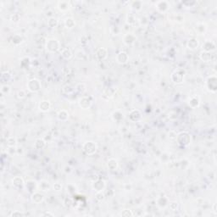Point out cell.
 Wrapping results in <instances>:
<instances>
[{
	"label": "cell",
	"mask_w": 217,
	"mask_h": 217,
	"mask_svg": "<svg viewBox=\"0 0 217 217\" xmlns=\"http://www.w3.org/2000/svg\"><path fill=\"white\" fill-rule=\"evenodd\" d=\"M93 189L95 190L96 192H101L104 191L106 187V182L103 179H97L93 181V182L92 184Z\"/></svg>",
	"instance_id": "ba28073f"
},
{
	"label": "cell",
	"mask_w": 217,
	"mask_h": 217,
	"mask_svg": "<svg viewBox=\"0 0 217 217\" xmlns=\"http://www.w3.org/2000/svg\"><path fill=\"white\" fill-rule=\"evenodd\" d=\"M46 146V142L43 138H38L34 143V148L36 149H43Z\"/></svg>",
	"instance_id": "83f0119b"
},
{
	"label": "cell",
	"mask_w": 217,
	"mask_h": 217,
	"mask_svg": "<svg viewBox=\"0 0 217 217\" xmlns=\"http://www.w3.org/2000/svg\"><path fill=\"white\" fill-rule=\"evenodd\" d=\"M136 39H137V38H136V36H135L134 34L127 33L124 36V38H123V42H124L127 45H132L135 43Z\"/></svg>",
	"instance_id": "ac0fdd59"
},
{
	"label": "cell",
	"mask_w": 217,
	"mask_h": 217,
	"mask_svg": "<svg viewBox=\"0 0 217 217\" xmlns=\"http://www.w3.org/2000/svg\"><path fill=\"white\" fill-rule=\"evenodd\" d=\"M30 63H31V61H30V58H29V57H25V58H23L22 60H21V66L22 67H26Z\"/></svg>",
	"instance_id": "bcb514c9"
},
{
	"label": "cell",
	"mask_w": 217,
	"mask_h": 217,
	"mask_svg": "<svg viewBox=\"0 0 217 217\" xmlns=\"http://www.w3.org/2000/svg\"><path fill=\"white\" fill-rule=\"evenodd\" d=\"M131 7L135 10H140L143 7V2L139 1V0H136V1H132L131 3Z\"/></svg>",
	"instance_id": "1f68e13d"
},
{
	"label": "cell",
	"mask_w": 217,
	"mask_h": 217,
	"mask_svg": "<svg viewBox=\"0 0 217 217\" xmlns=\"http://www.w3.org/2000/svg\"><path fill=\"white\" fill-rule=\"evenodd\" d=\"M196 30L199 34H204L205 33L206 30H207V26H206L205 24H204V23H199V24H197Z\"/></svg>",
	"instance_id": "e575fe53"
},
{
	"label": "cell",
	"mask_w": 217,
	"mask_h": 217,
	"mask_svg": "<svg viewBox=\"0 0 217 217\" xmlns=\"http://www.w3.org/2000/svg\"><path fill=\"white\" fill-rule=\"evenodd\" d=\"M7 153L9 154V155H14V154H16V148L15 147H8Z\"/></svg>",
	"instance_id": "7dc6e473"
},
{
	"label": "cell",
	"mask_w": 217,
	"mask_h": 217,
	"mask_svg": "<svg viewBox=\"0 0 217 217\" xmlns=\"http://www.w3.org/2000/svg\"><path fill=\"white\" fill-rule=\"evenodd\" d=\"M206 86L209 91L216 93L217 90V77L216 76H210L206 80Z\"/></svg>",
	"instance_id": "8992f818"
},
{
	"label": "cell",
	"mask_w": 217,
	"mask_h": 217,
	"mask_svg": "<svg viewBox=\"0 0 217 217\" xmlns=\"http://www.w3.org/2000/svg\"><path fill=\"white\" fill-rule=\"evenodd\" d=\"M96 57L99 60H104L108 57V50L105 48H99L96 51Z\"/></svg>",
	"instance_id": "8fae6325"
},
{
	"label": "cell",
	"mask_w": 217,
	"mask_h": 217,
	"mask_svg": "<svg viewBox=\"0 0 217 217\" xmlns=\"http://www.w3.org/2000/svg\"><path fill=\"white\" fill-rule=\"evenodd\" d=\"M11 217H15V216H24V214L21 213V212L18 211V210H15V211L12 212L11 214L10 215Z\"/></svg>",
	"instance_id": "f907efd6"
},
{
	"label": "cell",
	"mask_w": 217,
	"mask_h": 217,
	"mask_svg": "<svg viewBox=\"0 0 217 217\" xmlns=\"http://www.w3.org/2000/svg\"><path fill=\"white\" fill-rule=\"evenodd\" d=\"M95 199L99 201V202H102V201L104 200V199H105V194H104V191H101V192H96Z\"/></svg>",
	"instance_id": "60d3db41"
},
{
	"label": "cell",
	"mask_w": 217,
	"mask_h": 217,
	"mask_svg": "<svg viewBox=\"0 0 217 217\" xmlns=\"http://www.w3.org/2000/svg\"><path fill=\"white\" fill-rule=\"evenodd\" d=\"M38 188L40 191H43V192L49 191L51 188L50 183L48 181H46V180H42L38 183Z\"/></svg>",
	"instance_id": "e0dca14e"
},
{
	"label": "cell",
	"mask_w": 217,
	"mask_h": 217,
	"mask_svg": "<svg viewBox=\"0 0 217 217\" xmlns=\"http://www.w3.org/2000/svg\"><path fill=\"white\" fill-rule=\"evenodd\" d=\"M176 140H177V144L182 146V147H186L191 143L192 138H191V135L188 132H181L180 133L177 135Z\"/></svg>",
	"instance_id": "6da1fadb"
},
{
	"label": "cell",
	"mask_w": 217,
	"mask_h": 217,
	"mask_svg": "<svg viewBox=\"0 0 217 217\" xmlns=\"http://www.w3.org/2000/svg\"><path fill=\"white\" fill-rule=\"evenodd\" d=\"M46 50L49 53H56L60 49V43L56 38L48 39L45 44Z\"/></svg>",
	"instance_id": "3957f363"
},
{
	"label": "cell",
	"mask_w": 217,
	"mask_h": 217,
	"mask_svg": "<svg viewBox=\"0 0 217 217\" xmlns=\"http://www.w3.org/2000/svg\"><path fill=\"white\" fill-rule=\"evenodd\" d=\"M199 58L202 61L204 62H210L213 59V54L210 52H206V51H202L199 54Z\"/></svg>",
	"instance_id": "7402d4cb"
},
{
	"label": "cell",
	"mask_w": 217,
	"mask_h": 217,
	"mask_svg": "<svg viewBox=\"0 0 217 217\" xmlns=\"http://www.w3.org/2000/svg\"><path fill=\"white\" fill-rule=\"evenodd\" d=\"M121 216L125 217H129V216H133L134 214L132 212V210H124L121 212Z\"/></svg>",
	"instance_id": "f6af8a7d"
},
{
	"label": "cell",
	"mask_w": 217,
	"mask_h": 217,
	"mask_svg": "<svg viewBox=\"0 0 217 217\" xmlns=\"http://www.w3.org/2000/svg\"><path fill=\"white\" fill-rule=\"evenodd\" d=\"M39 110L42 112H48L51 108V104L49 100H42L39 103Z\"/></svg>",
	"instance_id": "d6986e66"
},
{
	"label": "cell",
	"mask_w": 217,
	"mask_h": 217,
	"mask_svg": "<svg viewBox=\"0 0 217 217\" xmlns=\"http://www.w3.org/2000/svg\"><path fill=\"white\" fill-rule=\"evenodd\" d=\"M43 216H54V215L52 214V213H50V212H44L43 215H42Z\"/></svg>",
	"instance_id": "816d5d0a"
},
{
	"label": "cell",
	"mask_w": 217,
	"mask_h": 217,
	"mask_svg": "<svg viewBox=\"0 0 217 217\" xmlns=\"http://www.w3.org/2000/svg\"><path fill=\"white\" fill-rule=\"evenodd\" d=\"M6 143H7V146L8 147H15L17 144V141L16 138L15 137H9L7 139H6Z\"/></svg>",
	"instance_id": "d6a6232c"
},
{
	"label": "cell",
	"mask_w": 217,
	"mask_h": 217,
	"mask_svg": "<svg viewBox=\"0 0 217 217\" xmlns=\"http://www.w3.org/2000/svg\"><path fill=\"white\" fill-rule=\"evenodd\" d=\"M127 23L130 26H132L136 23V17L133 14H127Z\"/></svg>",
	"instance_id": "f35d334b"
},
{
	"label": "cell",
	"mask_w": 217,
	"mask_h": 217,
	"mask_svg": "<svg viewBox=\"0 0 217 217\" xmlns=\"http://www.w3.org/2000/svg\"><path fill=\"white\" fill-rule=\"evenodd\" d=\"M188 104L193 109L198 108L199 106V104H200L199 97H198V96H193V97H191L189 99V100H188Z\"/></svg>",
	"instance_id": "44dd1931"
},
{
	"label": "cell",
	"mask_w": 217,
	"mask_h": 217,
	"mask_svg": "<svg viewBox=\"0 0 217 217\" xmlns=\"http://www.w3.org/2000/svg\"><path fill=\"white\" fill-rule=\"evenodd\" d=\"M20 15L19 14H13L11 15V21H14V22H18L19 21H20Z\"/></svg>",
	"instance_id": "c3c4849f"
},
{
	"label": "cell",
	"mask_w": 217,
	"mask_h": 217,
	"mask_svg": "<svg viewBox=\"0 0 217 217\" xmlns=\"http://www.w3.org/2000/svg\"><path fill=\"white\" fill-rule=\"evenodd\" d=\"M53 188H54V189L55 190V191L60 192V191H61L62 190V185L61 183H60V182H56V183L54 184Z\"/></svg>",
	"instance_id": "681fc988"
},
{
	"label": "cell",
	"mask_w": 217,
	"mask_h": 217,
	"mask_svg": "<svg viewBox=\"0 0 217 217\" xmlns=\"http://www.w3.org/2000/svg\"><path fill=\"white\" fill-rule=\"evenodd\" d=\"M25 188L30 193H34L35 190L38 188V183L34 180H28L25 182Z\"/></svg>",
	"instance_id": "7c38bea8"
},
{
	"label": "cell",
	"mask_w": 217,
	"mask_h": 217,
	"mask_svg": "<svg viewBox=\"0 0 217 217\" xmlns=\"http://www.w3.org/2000/svg\"><path fill=\"white\" fill-rule=\"evenodd\" d=\"M27 89L32 93H38L42 88V83L37 78H32L29 80L26 84Z\"/></svg>",
	"instance_id": "5b68a950"
},
{
	"label": "cell",
	"mask_w": 217,
	"mask_h": 217,
	"mask_svg": "<svg viewBox=\"0 0 217 217\" xmlns=\"http://www.w3.org/2000/svg\"><path fill=\"white\" fill-rule=\"evenodd\" d=\"M107 166H108V168L110 170L115 171V170H116L117 168H118V161H117L115 159H114V158H110L107 161Z\"/></svg>",
	"instance_id": "484cf974"
},
{
	"label": "cell",
	"mask_w": 217,
	"mask_h": 217,
	"mask_svg": "<svg viewBox=\"0 0 217 217\" xmlns=\"http://www.w3.org/2000/svg\"><path fill=\"white\" fill-rule=\"evenodd\" d=\"M57 116H58V119L60 121H68V119H69L70 115H69L68 111H66L65 110H60V111L58 112Z\"/></svg>",
	"instance_id": "d4e9b609"
},
{
	"label": "cell",
	"mask_w": 217,
	"mask_h": 217,
	"mask_svg": "<svg viewBox=\"0 0 217 217\" xmlns=\"http://www.w3.org/2000/svg\"><path fill=\"white\" fill-rule=\"evenodd\" d=\"M213 211L215 213H216V204H215L214 206H213Z\"/></svg>",
	"instance_id": "f5cc1de1"
},
{
	"label": "cell",
	"mask_w": 217,
	"mask_h": 217,
	"mask_svg": "<svg viewBox=\"0 0 217 217\" xmlns=\"http://www.w3.org/2000/svg\"><path fill=\"white\" fill-rule=\"evenodd\" d=\"M186 74V71L182 68H178L175 70L171 74V77L172 82L175 84H182L184 82V77Z\"/></svg>",
	"instance_id": "7a4b0ae2"
},
{
	"label": "cell",
	"mask_w": 217,
	"mask_h": 217,
	"mask_svg": "<svg viewBox=\"0 0 217 217\" xmlns=\"http://www.w3.org/2000/svg\"><path fill=\"white\" fill-rule=\"evenodd\" d=\"M76 91L78 93H81V94H82L85 93V91L87 89V88H86V85L84 83H78L77 86H76Z\"/></svg>",
	"instance_id": "74e56055"
},
{
	"label": "cell",
	"mask_w": 217,
	"mask_h": 217,
	"mask_svg": "<svg viewBox=\"0 0 217 217\" xmlns=\"http://www.w3.org/2000/svg\"><path fill=\"white\" fill-rule=\"evenodd\" d=\"M168 204H169V199L166 196H159L156 199V204L158 207H160L161 209L167 207Z\"/></svg>",
	"instance_id": "4fadbf2b"
},
{
	"label": "cell",
	"mask_w": 217,
	"mask_h": 217,
	"mask_svg": "<svg viewBox=\"0 0 217 217\" xmlns=\"http://www.w3.org/2000/svg\"><path fill=\"white\" fill-rule=\"evenodd\" d=\"M10 87L9 86V85H7V84H4V85H2V87H1V93H2V94H4V95H8L10 94Z\"/></svg>",
	"instance_id": "ab89813d"
},
{
	"label": "cell",
	"mask_w": 217,
	"mask_h": 217,
	"mask_svg": "<svg viewBox=\"0 0 217 217\" xmlns=\"http://www.w3.org/2000/svg\"><path fill=\"white\" fill-rule=\"evenodd\" d=\"M65 26L68 29H72L76 26V21L72 17H68L65 21Z\"/></svg>",
	"instance_id": "f1b7e54d"
},
{
	"label": "cell",
	"mask_w": 217,
	"mask_h": 217,
	"mask_svg": "<svg viewBox=\"0 0 217 217\" xmlns=\"http://www.w3.org/2000/svg\"><path fill=\"white\" fill-rule=\"evenodd\" d=\"M59 25V21L55 17H50L48 21V26L50 28H55Z\"/></svg>",
	"instance_id": "f546056e"
},
{
	"label": "cell",
	"mask_w": 217,
	"mask_h": 217,
	"mask_svg": "<svg viewBox=\"0 0 217 217\" xmlns=\"http://www.w3.org/2000/svg\"><path fill=\"white\" fill-rule=\"evenodd\" d=\"M203 49L206 52H210L216 50V44L211 42V41H206L205 43L203 44Z\"/></svg>",
	"instance_id": "603a6c76"
},
{
	"label": "cell",
	"mask_w": 217,
	"mask_h": 217,
	"mask_svg": "<svg viewBox=\"0 0 217 217\" xmlns=\"http://www.w3.org/2000/svg\"><path fill=\"white\" fill-rule=\"evenodd\" d=\"M129 118L132 121L137 122L142 119V114L138 110H132L129 114Z\"/></svg>",
	"instance_id": "5bb4252c"
},
{
	"label": "cell",
	"mask_w": 217,
	"mask_h": 217,
	"mask_svg": "<svg viewBox=\"0 0 217 217\" xmlns=\"http://www.w3.org/2000/svg\"><path fill=\"white\" fill-rule=\"evenodd\" d=\"M156 9L160 12H166L168 10L169 7H170V3L166 0H161V1H158L155 4Z\"/></svg>",
	"instance_id": "30bf717a"
},
{
	"label": "cell",
	"mask_w": 217,
	"mask_h": 217,
	"mask_svg": "<svg viewBox=\"0 0 217 217\" xmlns=\"http://www.w3.org/2000/svg\"><path fill=\"white\" fill-rule=\"evenodd\" d=\"M112 118L115 121H121L123 119V114L120 110H115L112 113Z\"/></svg>",
	"instance_id": "4dcf8cb0"
},
{
	"label": "cell",
	"mask_w": 217,
	"mask_h": 217,
	"mask_svg": "<svg viewBox=\"0 0 217 217\" xmlns=\"http://www.w3.org/2000/svg\"><path fill=\"white\" fill-rule=\"evenodd\" d=\"M82 150L88 155H93L98 150V146L93 141H87L82 145Z\"/></svg>",
	"instance_id": "277c9868"
},
{
	"label": "cell",
	"mask_w": 217,
	"mask_h": 217,
	"mask_svg": "<svg viewBox=\"0 0 217 217\" xmlns=\"http://www.w3.org/2000/svg\"><path fill=\"white\" fill-rule=\"evenodd\" d=\"M113 94H114V92L112 91L111 88H106L103 92V98L105 99H109L113 96Z\"/></svg>",
	"instance_id": "8d00e7d4"
},
{
	"label": "cell",
	"mask_w": 217,
	"mask_h": 217,
	"mask_svg": "<svg viewBox=\"0 0 217 217\" xmlns=\"http://www.w3.org/2000/svg\"><path fill=\"white\" fill-rule=\"evenodd\" d=\"M12 79V75L9 71H4L1 75V80L3 82H10Z\"/></svg>",
	"instance_id": "d590c367"
},
{
	"label": "cell",
	"mask_w": 217,
	"mask_h": 217,
	"mask_svg": "<svg viewBox=\"0 0 217 217\" xmlns=\"http://www.w3.org/2000/svg\"><path fill=\"white\" fill-rule=\"evenodd\" d=\"M199 42L198 41V39L196 38H191L188 41L187 43V47L190 50H195L199 48Z\"/></svg>",
	"instance_id": "ffe728a7"
},
{
	"label": "cell",
	"mask_w": 217,
	"mask_h": 217,
	"mask_svg": "<svg viewBox=\"0 0 217 217\" xmlns=\"http://www.w3.org/2000/svg\"><path fill=\"white\" fill-rule=\"evenodd\" d=\"M22 41H23L22 37H21L20 34H15V35H14V36L12 37V43H13L15 45L21 44V43H22Z\"/></svg>",
	"instance_id": "836d02e7"
},
{
	"label": "cell",
	"mask_w": 217,
	"mask_h": 217,
	"mask_svg": "<svg viewBox=\"0 0 217 217\" xmlns=\"http://www.w3.org/2000/svg\"><path fill=\"white\" fill-rule=\"evenodd\" d=\"M72 204H73V199L71 198L67 197V198L65 199V200H64V205L65 206L66 208H70Z\"/></svg>",
	"instance_id": "7bdbcfd3"
},
{
	"label": "cell",
	"mask_w": 217,
	"mask_h": 217,
	"mask_svg": "<svg viewBox=\"0 0 217 217\" xmlns=\"http://www.w3.org/2000/svg\"><path fill=\"white\" fill-rule=\"evenodd\" d=\"M12 184L16 188H21L25 187V181L21 177H15L12 179Z\"/></svg>",
	"instance_id": "2e32d148"
},
{
	"label": "cell",
	"mask_w": 217,
	"mask_h": 217,
	"mask_svg": "<svg viewBox=\"0 0 217 217\" xmlns=\"http://www.w3.org/2000/svg\"><path fill=\"white\" fill-rule=\"evenodd\" d=\"M78 104H79V106L82 109L87 110V109H89L90 107L92 106V104H93V99H92L91 97L82 96V98L79 99Z\"/></svg>",
	"instance_id": "52a82bcc"
},
{
	"label": "cell",
	"mask_w": 217,
	"mask_h": 217,
	"mask_svg": "<svg viewBox=\"0 0 217 217\" xmlns=\"http://www.w3.org/2000/svg\"><path fill=\"white\" fill-rule=\"evenodd\" d=\"M129 60V55L127 52L125 51H121L117 54L116 55V61L120 65H125L127 64Z\"/></svg>",
	"instance_id": "9c48e42d"
},
{
	"label": "cell",
	"mask_w": 217,
	"mask_h": 217,
	"mask_svg": "<svg viewBox=\"0 0 217 217\" xmlns=\"http://www.w3.org/2000/svg\"><path fill=\"white\" fill-rule=\"evenodd\" d=\"M70 6H71V4L67 0H65V1L63 0V1H59L58 2V9L60 10H61V11H66V10H68L69 8H70Z\"/></svg>",
	"instance_id": "cb8c5ba5"
},
{
	"label": "cell",
	"mask_w": 217,
	"mask_h": 217,
	"mask_svg": "<svg viewBox=\"0 0 217 217\" xmlns=\"http://www.w3.org/2000/svg\"><path fill=\"white\" fill-rule=\"evenodd\" d=\"M31 199H32V201L33 203H35V204H40L44 199V196L41 192H36L35 191L34 193H32Z\"/></svg>",
	"instance_id": "9a60e30c"
},
{
	"label": "cell",
	"mask_w": 217,
	"mask_h": 217,
	"mask_svg": "<svg viewBox=\"0 0 217 217\" xmlns=\"http://www.w3.org/2000/svg\"><path fill=\"white\" fill-rule=\"evenodd\" d=\"M61 56L65 60H71L73 57L72 51L70 49H68V48H65V49H62Z\"/></svg>",
	"instance_id": "4316f807"
},
{
	"label": "cell",
	"mask_w": 217,
	"mask_h": 217,
	"mask_svg": "<svg viewBox=\"0 0 217 217\" xmlns=\"http://www.w3.org/2000/svg\"><path fill=\"white\" fill-rule=\"evenodd\" d=\"M168 207L171 210H177V208H178V203L176 202V201H172V202H169L168 204Z\"/></svg>",
	"instance_id": "b9f144b4"
},
{
	"label": "cell",
	"mask_w": 217,
	"mask_h": 217,
	"mask_svg": "<svg viewBox=\"0 0 217 217\" xmlns=\"http://www.w3.org/2000/svg\"><path fill=\"white\" fill-rule=\"evenodd\" d=\"M26 96V93L25 90L21 89L17 92V98H18L19 99H25Z\"/></svg>",
	"instance_id": "ee69618b"
}]
</instances>
